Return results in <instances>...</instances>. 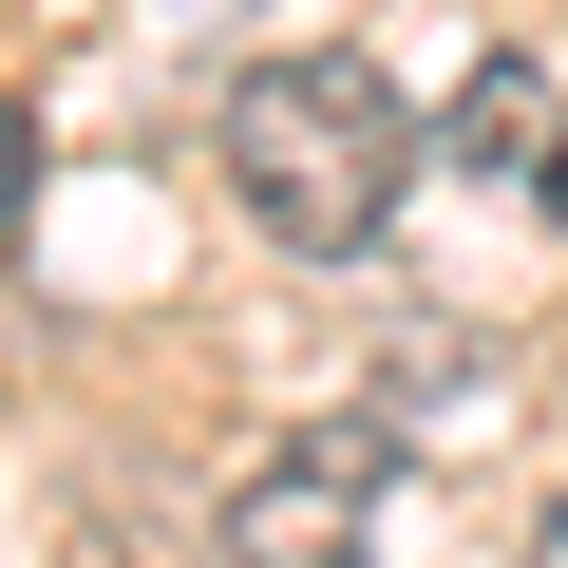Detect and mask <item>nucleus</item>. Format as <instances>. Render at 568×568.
Here are the masks:
<instances>
[{
  "label": "nucleus",
  "instance_id": "nucleus-5",
  "mask_svg": "<svg viewBox=\"0 0 568 568\" xmlns=\"http://www.w3.org/2000/svg\"><path fill=\"white\" fill-rule=\"evenodd\" d=\"M530 568H568V493H549V530H530Z\"/></svg>",
  "mask_w": 568,
  "mask_h": 568
},
{
  "label": "nucleus",
  "instance_id": "nucleus-3",
  "mask_svg": "<svg viewBox=\"0 0 568 568\" xmlns=\"http://www.w3.org/2000/svg\"><path fill=\"white\" fill-rule=\"evenodd\" d=\"M436 171H474V190H549V171H568V95H549L530 58H474L455 114H436Z\"/></svg>",
  "mask_w": 568,
  "mask_h": 568
},
{
  "label": "nucleus",
  "instance_id": "nucleus-4",
  "mask_svg": "<svg viewBox=\"0 0 568 568\" xmlns=\"http://www.w3.org/2000/svg\"><path fill=\"white\" fill-rule=\"evenodd\" d=\"M20 190H39V114H0V227H20Z\"/></svg>",
  "mask_w": 568,
  "mask_h": 568
},
{
  "label": "nucleus",
  "instance_id": "nucleus-1",
  "mask_svg": "<svg viewBox=\"0 0 568 568\" xmlns=\"http://www.w3.org/2000/svg\"><path fill=\"white\" fill-rule=\"evenodd\" d=\"M398 190H417V114H398L379 58H246L227 77V209L265 246L342 265V246L398 227Z\"/></svg>",
  "mask_w": 568,
  "mask_h": 568
},
{
  "label": "nucleus",
  "instance_id": "nucleus-2",
  "mask_svg": "<svg viewBox=\"0 0 568 568\" xmlns=\"http://www.w3.org/2000/svg\"><path fill=\"white\" fill-rule=\"evenodd\" d=\"M379 436L361 417H304L227 474V568H379Z\"/></svg>",
  "mask_w": 568,
  "mask_h": 568
}]
</instances>
